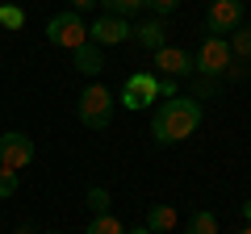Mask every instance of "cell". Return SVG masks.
<instances>
[{
	"mask_svg": "<svg viewBox=\"0 0 251 234\" xmlns=\"http://www.w3.org/2000/svg\"><path fill=\"white\" fill-rule=\"evenodd\" d=\"M201 117H205V109H201V100L193 96H172V100H159L151 113V134L159 146H172V142H184V138L197 134Z\"/></svg>",
	"mask_w": 251,
	"mask_h": 234,
	"instance_id": "1",
	"label": "cell"
},
{
	"mask_svg": "<svg viewBox=\"0 0 251 234\" xmlns=\"http://www.w3.org/2000/svg\"><path fill=\"white\" fill-rule=\"evenodd\" d=\"M113 109H117V96L105 84H88V88L80 92V100H75V117H80V126H88V130H109Z\"/></svg>",
	"mask_w": 251,
	"mask_h": 234,
	"instance_id": "2",
	"label": "cell"
},
{
	"mask_svg": "<svg viewBox=\"0 0 251 234\" xmlns=\"http://www.w3.org/2000/svg\"><path fill=\"white\" fill-rule=\"evenodd\" d=\"M155 100H159V75H151V71H134L130 80L122 84V92H117V105L130 109V113L151 109Z\"/></svg>",
	"mask_w": 251,
	"mask_h": 234,
	"instance_id": "3",
	"label": "cell"
},
{
	"mask_svg": "<svg viewBox=\"0 0 251 234\" xmlns=\"http://www.w3.org/2000/svg\"><path fill=\"white\" fill-rule=\"evenodd\" d=\"M46 38H50V46L75 50V46H84V42H88V25L80 21V13L63 9V13H54V17L46 21Z\"/></svg>",
	"mask_w": 251,
	"mask_h": 234,
	"instance_id": "4",
	"label": "cell"
},
{
	"mask_svg": "<svg viewBox=\"0 0 251 234\" xmlns=\"http://www.w3.org/2000/svg\"><path fill=\"white\" fill-rule=\"evenodd\" d=\"M243 25V0H209L205 38H230Z\"/></svg>",
	"mask_w": 251,
	"mask_h": 234,
	"instance_id": "5",
	"label": "cell"
},
{
	"mask_svg": "<svg viewBox=\"0 0 251 234\" xmlns=\"http://www.w3.org/2000/svg\"><path fill=\"white\" fill-rule=\"evenodd\" d=\"M230 46H226V38H205L201 42V50H197V59H193V71H201V75H209V80H222L226 75V67H230Z\"/></svg>",
	"mask_w": 251,
	"mask_h": 234,
	"instance_id": "6",
	"label": "cell"
},
{
	"mask_svg": "<svg viewBox=\"0 0 251 234\" xmlns=\"http://www.w3.org/2000/svg\"><path fill=\"white\" fill-rule=\"evenodd\" d=\"M34 138L21 134V130H9V134H0V167L4 171H21L34 163Z\"/></svg>",
	"mask_w": 251,
	"mask_h": 234,
	"instance_id": "7",
	"label": "cell"
},
{
	"mask_svg": "<svg viewBox=\"0 0 251 234\" xmlns=\"http://www.w3.org/2000/svg\"><path fill=\"white\" fill-rule=\"evenodd\" d=\"M88 42L92 46H100V50H105V46H122V42H130V21L126 17H97L88 25Z\"/></svg>",
	"mask_w": 251,
	"mask_h": 234,
	"instance_id": "8",
	"label": "cell"
},
{
	"mask_svg": "<svg viewBox=\"0 0 251 234\" xmlns=\"http://www.w3.org/2000/svg\"><path fill=\"white\" fill-rule=\"evenodd\" d=\"M155 67H159V75L180 80V75H193V54H184L180 46H159L155 50Z\"/></svg>",
	"mask_w": 251,
	"mask_h": 234,
	"instance_id": "9",
	"label": "cell"
},
{
	"mask_svg": "<svg viewBox=\"0 0 251 234\" xmlns=\"http://www.w3.org/2000/svg\"><path fill=\"white\" fill-rule=\"evenodd\" d=\"M163 38H168V29H163V21H159V17H151V21H138V25H130V42H138L143 50H151V54L159 50V46H168Z\"/></svg>",
	"mask_w": 251,
	"mask_h": 234,
	"instance_id": "10",
	"label": "cell"
},
{
	"mask_svg": "<svg viewBox=\"0 0 251 234\" xmlns=\"http://www.w3.org/2000/svg\"><path fill=\"white\" fill-rule=\"evenodd\" d=\"M72 59H75V71H80V75H97L100 67H105V54H100V46H92V42L75 46Z\"/></svg>",
	"mask_w": 251,
	"mask_h": 234,
	"instance_id": "11",
	"label": "cell"
},
{
	"mask_svg": "<svg viewBox=\"0 0 251 234\" xmlns=\"http://www.w3.org/2000/svg\"><path fill=\"white\" fill-rule=\"evenodd\" d=\"M147 230H155V234H168V230H176V209L172 205H151L147 209Z\"/></svg>",
	"mask_w": 251,
	"mask_h": 234,
	"instance_id": "12",
	"label": "cell"
},
{
	"mask_svg": "<svg viewBox=\"0 0 251 234\" xmlns=\"http://www.w3.org/2000/svg\"><path fill=\"white\" fill-rule=\"evenodd\" d=\"M226 46H230V54L239 59V63H247L251 59V25H239L230 38H226Z\"/></svg>",
	"mask_w": 251,
	"mask_h": 234,
	"instance_id": "13",
	"label": "cell"
},
{
	"mask_svg": "<svg viewBox=\"0 0 251 234\" xmlns=\"http://www.w3.org/2000/svg\"><path fill=\"white\" fill-rule=\"evenodd\" d=\"M184 234H218V217L209 213V209H197V213L188 217Z\"/></svg>",
	"mask_w": 251,
	"mask_h": 234,
	"instance_id": "14",
	"label": "cell"
},
{
	"mask_svg": "<svg viewBox=\"0 0 251 234\" xmlns=\"http://www.w3.org/2000/svg\"><path fill=\"white\" fill-rule=\"evenodd\" d=\"M84 234H126V226L117 222L113 213H100V217H92V222H88V230H84Z\"/></svg>",
	"mask_w": 251,
	"mask_h": 234,
	"instance_id": "15",
	"label": "cell"
},
{
	"mask_svg": "<svg viewBox=\"0 0 251 234\" xmlns=\"http://www.w3.org/2000/svg\"><path fill=\"white\" fill-rule=\"evenodd\" d=\"M97 4H105L109 17H130V13H143V0H97Z\"/></svg>",
	"mask_w": 251,
	"mask_h": 234,
	"instance_id": "16",
	"label": "cell"
},
{
	"mask_svg": "<svg viewBox=\"0 0 251 234\" xmlns=\"http://www.w3.org/2000/svg\"><path fill=\"white\" fill-rule=\"evenodd\" d=\"M218 92H222V84L209 80V75H201V80L193 84V100H218Z\"/></svg>",
	"mask_w": 251,
	"mask_h": 234,
	"instance_id": "17",
	"label": "cell"
},
{
	"mask_svg": "<svg viewBox=\"0 0 251 234\" xmlns=\"http://www.w3.org/2000/svg\"><path fill=\"white\" fill-rule=\"evenodd\" d=\"M0 25L4 29H21L25 25V13H21L17 4H0Z\"/></svg>",
	"mask_w": 251,
	"mask_h": 234,
	"instance_id": "18",
	"label": "cell"
},
{
	"mask_svg": "<svg viewBox=\"0 0 251 234\" xmlns=\"http://www.w3.org/2000/svg\"><path fill=\"white\" fill-rule=\"evenodd\" d=\"M109 201H113V197H109V188H100V184H97V188H88V209H92V213H109Z\"/></svg>",
	"mask_w": 251,
	"mask_h": 234,
	"instance_id": "19",
	"label": "cell"
},
{
	"mask_svg": "<svg viewBox=\"0 0 251 234\" xmlns=\"http://www.w3.org/2000/svg\"><path fill=\"white\" fill-rule=\"evenodd\" d=\"M17 192V171H4L0 167V201H9Z\"/></svg>",
	"mask_w": 251,
	"mask_h": 234,
	"instance_id": "20",
	"label": "cell"
},
{
	"mask_svg": "<svg viewBox=\"0 0 251 234\" xmlns=\"http://www.w3.org/2000/svg\"><path fill=\"white\" fill-rule=\"evenodd\" d=\"M143 9H151V13H159V17H168V13L180 9V0H143Z\"/></svg>",
	"mask_w": 251,
	"mask_h": 234,
	"instance_id": "21",
	"label": "cell"
},
{
	"mask_svg": "<svg viewBox=\"0 0 251 234\" xmlns=\"http://www.w3.org/2000/svg\"><path fill=\"white\" fill-rule=\"evenodd\" d=\"M247 63H239V59H230V67H226V80H247Z\"/></svg>",
	"mask_w": 251,
	"mask_h": 234,
	"instance_id": "22",
	"label": "cell"
},
{
	"mask_svg": "<svg viewBox=\"0 0 251 234\" xmlns=\"http://www.w3.org/2000/svg\"><path fill=\"white\" fill-rule=\"evenodd\" d=\"M176 96V80L172 75H159V100H172Z\"/></svg>",
	"mask_w": 251,
	"mask_h": 234,
	"instance_id": "23",
	"label": "cell"
},
{
	"mask_svg": "<svg viewBox=\"0 0 251 234\" xmlns=\"http://www.w3.org/2000/svg\"><path fill=\"white\" fill-rule=\"evenodd\" d=\"M92 4H97V0H67V9H72V13H84V9H92Z\"/></svg>",
	"mask_w": 251,
	"mask_h": 234,
	"instance_id": "24",
	"label": "cell"
},
{
	"mask_svg": "<svg viewBox=\"0 0 251 234\" xmlns=\"http://www.w3.org/2000/svg\"><path fill=\"white\" fill-rule=\"evenodd\" d=\"M243 222H247V226H251V197H247V201H243Z\"/></svg>",
	"mask_w": 251,
	"mask_h": 234,
	"instance_id": "25",
	"label": "cell"
},
{
	"mask_svg": "<svg viewBox=\"0 0 251 234\" xmlns=\"http://www.w3.org/2000/svg\"><path fill=\"white\" fill-rule=\"evenodd\" d=\"M126 234H155V230H147V226H138V230H126Z\"/></svg>",
	"mask_w": 251,
	"mask_h": 234,
	"instance_id": "26",
	"label": "cell"
},
{
	"mask_svg": "<svg viewBox=\"0 0 251 234\" xmlns=\"http://www.w3.org/2000/svg\"><path fill=\"white\" fill-rule=\"evenodd\" d=\"M17 234H34V230H29V226H21V230H17Z\"/></svg>",
	"mask_w": 251,
	"mask_h": 234,
	"instance_id": "27",
	"label": "cell"
},
{
	"mask_svg": "<svg viewBox=\"0 0 251 234\" xmlns=\"http://www.w3.org/2000/svg\"><path fill=\"white\" fill-rule=\"evenodd\" d=\"M239 234H251V226H243V230H239Z\"/></svg>",
	"mask_w": 251,
	"mask_h": 234,
	"instance_id": "28",
	"label": "cell"
},
{
	"mask_svg": "<svg viewBox=\"0 0 251 234\" xmlns=\"http://www.w3.org/2000/svg\"><path fill=\"white\" fill-rule=\"evenodd\" d=\"M42 234H63V230H42Z\"/></svg>",
	"mask_w": 251,
	"mask_h": 234,
	"instance_id": "29",
	"label": "cell"
}]
</instances>
